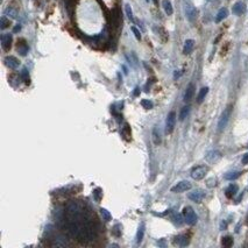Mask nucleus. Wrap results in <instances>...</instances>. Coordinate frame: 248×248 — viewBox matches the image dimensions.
<instances>
[{
	"label": "nucleus",
	"mask_w": 248,
	"mask_h": 248,
	"mask_svg": "<svg viewBox=\"0 0 248 248\" xmlns=\"http://www.w3.org/2000/svg\"><path fill=\"white\" fill-rule=\"evenodd\" d=\"M184 11H185V15H186L188 20H189L190 22H194V20L197 19V14H198V12H197L196 7H194L192 4H190V2H185V5H184Z\"/></svg>",
	"instance_id": "2"
},
{
	"label": "nucleus",
	"mask_w": 248,
	"mask_h": 248,
	"mask_svg": "<svg viewBox=\"0 0 248 248\" xmlns=\"http://www.w3.org/2000/svg\"><path fill=\"white\" fill-rule=\"evenodd\" d=\"M232 12H233V14H235V15H242V14L246 12V5H245V2L238 1L237 4H234V6H233V8H232Z\"/></svg>",
	"instance_id": "11"
},
{
	"label": "nucleus",
	"mask_w": 248,
	"mask_h": 248,
	"mask_svg": "<svg viewBox=\"0 0 248 248\" xmlns=\"http://www.w3.org/2000/svg\"><path fill=\"white\" fill-rule=\"evenodd\" d=\"M175 244L183 247V246H186L189 244V239L186 235H178V237L175 238Z\"/></svg>",
	"instance_id": "20"
},
{
	"label": "nucleus",
	"mask_w": 248,
	"mask_h": 248,
	"mask_svg": "<svg viewBox=\"0 0 248 248\" xmlns=\"http://www.w3.org/2000/svg\"><path fill=\"white\" fill-rule=\"evenodd\" d=\"M216 182H217L216 178H211V179H209V181H207V186H210V188L216 186V184H217Z\"/></svg>",
	"instance_id": "35"
},
{
	"label": "nucleus",
	"mask_w": 248,
	"mask_h": 248,
	"mask_svg": "<svg viewBox=\"0 0 248 248\" xmlns=\"http://www.w3.org/2000/svg\"><path fill=\"white\" fill-rule=\"evenodd\" d=\"M221 244H223V246H224V247H231V246L233 245V238L229 237V235H227V237H224V238H223V241H221Z\"/></svg>",
	"instance_id": "26"
},
{
	"label": "nucleus",
	"mask_w": 248,
	"mask_h": 248,
	"mask_svg": "<svg viewBox=\"0 0 248 248\" xmlns=\"http://www.w3.org/2000/svg\"><path fill=\"white\" fill-rule=\"evenodd\" d=\"M238 190H239V188H238L237 184H229L225 190V194H226L227 198H232L238 192Z\"/></svg>",
	"instance_id": "15"
},
{
	"label": "nucleus",
	"mask_w": 248,
	"mask_h": 248,
	"mask_svg": "<svg viewBox=\"0 0 248 248\" xmlns=\"http://www.w3.org/2000/svg\"><path fill=\"white\" fill-rule=\"evenodd\" d=\"M240 175H241L240 171H231V173H227L225 175V178L227 181H234V179H237L238 177H240Z\"/></svg>",
	"instance_id": "25"
},
{
	"label": "nucleus",
	"mask_w": 248,
	"mask_h": 248,
	"mask_svg": "<svg viewBox=\"0 0 248 248\" xmlns=\"http://www.w3.org/2000/svg\"><path fill=\"white\" fill-rule=\"evenodd\" d=\"M99 211H100V214H101V217H103V219H104L105 221H109V220H111V218H112V216H111V213L108 212L106 209H100Z\"/></svg>",
	"instance_id": "29"
},
{
	"label": "nucleus",
	"mask_w": 248,
	"mask_h": 248,
	"mask_svg": "<svg viewBox=\"0 0 248 248\" xmlns=\"http://www.w3.org/2000/svg\"><path fill=\"white\" fill-rule=\"evenodd\" d=\"M194 40H191V39L186 40V41L184 42L183 54L184 55L191 54V53H192V50H194Z\"/></svg>",
	"instance_id": "13"
},
{
	"label": "nucleus",
	"mask_w": 248,
	"mask_h": 248,
	"mask_svg": "<svg viewBox=\"0 0 248 248\" xmlns=\"http://www.w3.org/2000/svg\"><path fill=\"white\" fill-rule=\"evenodd\" d=\"M4 61H5V64L7 65L10 69H18L19 65H20V61L14 56H6Z\"/></svg>",
	"instance_id": "10"
},
{
	"label": "nucleus",
	"mask_w": 248,
	"mask_h": 248,
	"mask_svg": "<svg viewBox=\"0 0 248 248\" xmlns=\"http://www.w3.org/2000/svg\"><path fill=\"white\" fill-rule=\"evenodd\" d=\"M141 105H142V107L146 108V109H150L154 106V104L151 103L149 99H142L141 100Z\"/></svg>",
	"instance_id": "31"
},
{
	"label": "nucleus",
	"mask_w": 248,
	"mask_h": 248,
	"mask_svg": "<svg viewBox=\"0 0 248 248\" xmlns=\"http://www.w3.org/2000/svg\"><path fill=\"white\" fill-rule=\"evenodd\" d=\"M221 159V153L219 150H211L209 151L205 156V160L209 163H216Z\"/></svg>",
	"instance_id": "8"
},
{
	"label": "nucleus",
	"mask_w": 248,
	"mask_h": 248,
	"mask_svg": "<svg viewBox=\"0 0 248 248\" xmlns=\"http://www.w3.org/2000/svg\"><path fill=\"white\" fill-rule=\"evenodd\" d=\"M10 25H11V21H10L6 16H2V18L0 19V28H1V29H6L7 27H10Z\"/></svg>",
	"instance_id": "27"
},
{
	"label": "nucleus",
	"mask_w": 248,
	"mask_h": 248,
	"mask_svg": "<svg viewBox=\"0 0 248 248\" xmlns=\"http://www.w3.org/2000/svg\"><path fill=\"white\" fill-rule=\"evenodd\" d=\"M227 15H228V10L227 8H221L220 11L217 13L216 15V22L217 23H219V22H221L224 19H226Z\"/></svg>",
	"instance_id": "18"
},
{
	"label": "nucleus",
	"mask_w": 248,
	"mask_h": 248,
	"mask_svg": "<svg viewBox=\"0 0 248 248\" xmlns=\"http://www.w3.org/2000/svg\"><path fill=\"white\" fill-rule=\"evenodd\" d=\"M29 48H28V44L25 42V40H20L18 41V51L21 56H26L28 53Z\"/></svg>",
	"instance_id": "14"
},
{
	"label": "nucleus",
	"mask_w": 248,
	"mask_h": 248,
	"mask_svg": "<svg viewBox=\"0 0 248 248\" xmlns=\"http://www.w3.org/2000/svg\"><path fill=\"white\" fill-rule=\"evenodd\" d=\"M22 78H23L25 80H28L29 76H28V71H27V69H23V70H22Z\"/></svg>",
	"instance_id": "36"
},
{
	"label": "nucleus",
	"mask_w": 248,
	"mask_h": 248,
	"mask_svg": "<svg viewBox=\"0 0 248 248\" xmlns=\"http://www.w3.org/2000/svg\"><path fill=\"white\" fill-rule=\"evenodd\" d=\"M162 6H163V10L164 12L167 13V15H173L174 13V8H173V5L169 0H163L162 1Z\"/></svg>",
	"instance_id": "16"
},
{
	"label": "nucleus",
	"mask_w": 248,
	"mask_h": 248,
	"mask_svg": "<svg viewBox=\"0 0 248 248\" xmlns=\"http://www.w3.org/2000/svg\"><path fill=\"white\" fill-rule=\"evenodd\" d=\"M247 219H248V217H247Z\"/></svg>",
	"instance_id": "43"
},
{
	"label": "nucleus",
	"mask_w": 248,
	"mask_h": 248,
	"mask_svg": "<svg viewBox=\"0 0 248 248\" xmlns=\"http://www.w3.org/2000/svg\"><path fill=\"white\" fill-rule=\"evenodd\" d=\"M121 134H122V136L126 139V140H130V127L128 126V124H125L124 125V127L121 128Z\"/></svg>",
	"instance_id": "24"
},
{
	"label": "nucleus",
	"mask_w": 248,
	"mask_h": 248,
	"mask_svg": "<svg viewBox=\"0 0 248 248\" xmlns=\"http://www.w3.org/2000/svg\"><path fill=\"white\" fill-rule=\"evenodd\" d=\"M206 173H207V168L204 167V165H199V167H196V168L192 169L191 177L194 179H196V181H200V179H203L206 176Z\"/></svg>",
	"instance_id": "4"
},
{
	"label": "nucleus",
	"mask_w": 248,
	"mask_h": 248,
	"mask_svg": "<svg viewBox=\"0 0 248 248\" xmlns=\"http://www.w3.org/2000/svg\"><path fill=\"white\" fill-rule=\"evenodd\" d=\"M139 93H140V89L139 87H135L134 89V96L136 97V96H139Z\"/></svg>",
	"instance_id": "39"
},
{
	"label": "nucleus",
	"mask_w": 248,
	"mask_h": 248,
	"mask_svg": "<svg viewBox=\"0 0 248 248\" xmlns=\"http://www.w3.org/2000/svg\"><path fill=\"white\" fill-rule=\"evenodd\" d=\"M130 29H132V32H133V34H134V36L136 37V40H139L140 41L141 40V33H140V31L135 27V26H132L130 27Z\"/></svg>",
	"instance_id": "33"
},
{
	"label": "nucleus",
	"mask_w": 248,
	"mask_h": 248,
	"mask_svg": "<svg viewBox=\"0 0 248 248\" xmlns=\"http://www.w3.org/2000/svg\"><path fill=\"white\" fill-rule=\"evenodd\" d=\"M153 1H154V4H155V5H157V4H159V0H153Z\"/></svg>",
	"instance_id": "40"
},
{
	"label": "nucleus",
	"mask_w": 248,
	"mask_h": 248,
	"mask_svg": "<svg viewBox=\"0 0 248 248\" xmlns=\"http://www.w3.org/2000/svg\"><path fill=\"white\" fill-rule=\"evenodd\" d=\"M93 196H95V199H96L97 202H99V200L101 199V196H103L101 190H100V189H96L95 192H93Z\"/></svg>",
	"instance_id": "34"
},
{
	"label": "nucleus",
	"mask_w": 248,
	"mask_h": 248,
	"mask_svg": "<svg viewBox=\"0 0 248 248\" xmlns=\"http://www.w3.org/2000/svg\"><path fill=\"white\" fill-rule=\"evenodd\" d=\"M51 246L53 247H66V246H69V242L65 240L64 238H57L54 240Z\"/></svg>",
	"instance_id": "19"
},
{
	"label": "nucleus",
	"mask_w": 248,
	"mask_h": 248,
	"mask_svg": "<svg viewBox=\"0 0 248 248\" xmlns=\"http://www.w3.org/2000/svg\"><path fill=\"white\" fill-rule=\"evenodd\" d=\"M207 92H209V87H203L200 91H199V93H198V97H197V103L198 104H200L203 100L205 99V97H206V95H207Z\"/></svg>",
	"instance_id": "23"
},
{
	"label": "nucleus",
	"mask_w": 248,
	"mask_h": 248,
	"mask_svg": "<svg viewBox=\"0 0 248 248\" xmlns=\"http://www.w3.org/2000/svg\"><path fill=\"white\" fill-rule=\"evenodd\" d=\"M183 218L188 225H194L197 223V219H198L194 209L190 207V206H186L183 209Z\"/></svg>",
	"instance_id": "1"
},
{
	"label": "nucleus",
	"mask_w": 248,
	"mask_h": 248,
	"mask_svg": "<svg viewBox=\"0 0 248 248\" xmlns=\"http://www.w3.org/2000/svg\"><path fill=\"white\" fill-rule=\"evenodd\" d=\"M229 117H231V109H229V108H226V109L221 113V115H220V118H219V121H218V130H225V127L227 126V122H228V120H229Z\"/></svg>",
	"instance_id": "5"
},
{
	"label": "nucleus",
	"mask_w": 248,
	"mask_h": 248,
	"mask_svg": "<svg viewBox=\"0 0 248 248\" xmlns=\"http://www.w3.org/2000/svg\"><path fill=\"white\" fill-rule=\"evenodd\" d=\"M207 1H214V0H207Z\"/></svg>",
	"instance_id": "41"
},
{
	"label": "nucleus",
	"mask_w": 248,
	"mask_h": 248,
	"mask_svg": "<svg viewBox=\"0 0 248 248\" xmlns=\"http://www.w3.org/2000/svg\"><path fill=\"white\" fill-rule=\"evenodd\" d=\"M143 235H144V223H141L140 226H139V229H138V233H136V242L138 244L142 242Z\"/></svg>",
	"instance_id": "21"
},
{
	"label": "nucleus",
	"mask_w": 248,
	"mask_h": 248,
	"mask_svg": "<svg viewBox=\"0 0 248 248\" xmlns=\"http://www.w3.org/2000/svg\"><path fill=\"white\" fill-rule=\"evenodd\" d=\"M189 198L194 203H200L205 198V192L203 190H194L189 194Z\"/></svg>",
	"instance_id": "9"
},
{
	"label": "nucleus",
	"mask_w": 248,
	"mask_h": 248,
	"mask_svg": "<svg viewBox=\"0 0 248 248\" xmlns=\"http://www.w3.org/2000/svg\"><path fill=\"white\" fill-rule=\"evenodd\" d=\"M151 136H153V142H154V144L159 146V144L161 143V134H160V130H159L157 127H154L153 133H151Z\"/></svg>",
	"instance_id": "17"
},
{
	"label": "nucleus",
	"mask_w": 248,
	"mask_h": 248,
	"mask_svg": "<svg viewBox=\"0 0 248 248\" xmlns=\"http://www.w3.org/2000/svg\"><path fill=\"white\" fill-rule=\"evenodd\" d=\"M175 125H176V113L171 111L168 117H167V122H165V133L167 134H171L175 128Z\"/></svg>",
	"instance_id": "3"
},
{
	"label": "nucleus",
	"mask_w": 248,
	"mask_h": 248,
	"mask_svg": "<svg viewBox=\"0 0 248 248\" xmlns=\"http://www.w3.org/2000/svg\"><path fill=\"white\" fill-rule=\"evenodd\" d=\"M191 186L192 185H191L190 182H188V181H181V182H178V183L176 184L175 186L171 188V191L173 192H176V194H181V192H185V191L190 190Z\"/></svg>",
	"instance_id": "6"
},
{
	"label": "nucleus",
	"mask_w": 248,
	"mask_h": 248,
	"mask_svg": "<svg viewBox=\"0 0 248 248\" xmlns=\"http://www.w3.org/2000/svg\"><path fill=\"white\" fill-rule=\"evenodd\" d=\"M125 11H126V14H127V18L132 22H134V16H133V12H132V7H130V4H126L125 5Z\"/></svg>",
	"instance_id": "30"
},
{
	"label": "nucleus",
	"mask_w": 248,
	"mask_h": 248,
	"mask_svg": "<svg viewBox=\"0 0 248 248\" xmlns=\"http://www.w3.org/2000/svg\"><path fill=\"white\" fill-rule=\"evenodd\" d=\"M5 14H6L7 16L12 18V19H16V18H18V11H16L15 8L11 7V6H8V7L5 10Z\"/></svg>",
	"instance_id": "22"
},
{
	"label": "nucleus",
	"mask_w": 248,
	"mask_h": 248,
	"mask_svg": "<svg viewBox=\"0 0 248 248\" xmlns=\"http://www.w3.org/2000/svg\"><path fill=\"white\" fill-rule=\"evenodd\" d=\"M146 1H147V2H148V1H149V0H146Z\"/></svg>",
	"instance_id": "42"
},
{
	"label": "nucleus",
	"mask_w": 248,
	"mask_h": 248,
	"mask_svg": "<svg viewBox=\"0 0 248 248\" xmlns=\"http://www.w3.org/2000/svg\"><path fill=\"white\" fill-rule=\"evenodd\" d=\"M21 31V25H16L14 28H13V33H19Z\"/></svg>",
	"instance_id": "38"
},
{
	"label": "nucleus",
	"mask_w": 248,
	"mask_h": 248,
	"mask_svg": "<svg viewBox=\"0 0 248 248\" xmlns=\"http://www.w3.org/2000/svg\"><path fill=\"white\" fill-rule=\"evenodd\" d=\"M247 147H248V146H247Z\"/></svg>",
	"instance_id": "44"
},
{
	"label": "nucleus",
	"mask_w": 248,
	"mask_h": 248,
	"mask_svg": "<svg viewBox=\"0 0 248 248\" xmlns=\"http://www.w3.org/2000/svg\"><path fill=\"white\" fill-rule=\"evenodd\" d=\"M189 112H190V106H184L181 109V112H179V120H184V119L188 117Z\"/></svg>",
	"instance_id": "28"
},
{
	"label": "nucleus",
	"mask_w": 248,
	"mask_h": 248,
	"mask_svg": "<svg viewBox=\"0 0 248 248\" xmlns=\"http://www.w3.org/2000/svg\"><path fill=\"white\" fill-rule=\"evenodd\" d=\"M194 85L192 83H190L188 85V87H186V90H185V93H184V101H190L192 99V97H194Z\"/></svg>",
	"instance_id": "12"
},
{
	"label": "nucleus",
	"mask_w": 248,
	"mask_h": 248,
	"mask_svg": "<svg viewBox=\"0 0 248 248\" xmlns=\"http://www.w3.org/2000/svg\"><path fill=\"white\" fill-rule=\"evenodd\" d=\"M174 219V223L176 224V225H181L182 223H183V218H182V216L181 214H177V213H175L173 217Z\"/></svg>",
	"instance_id": "32"
},
{
	"label": "nucleus",
	"mask_w": 248,
	"mask_h": 248,
	"mask_svg": "<svg viewBox=\"0 0 248 248\" xmlns=\"http://www.w3.org/2000/svg\"><path fill=\"white\" fill-rule=\"evenodd\" d=\"M241 162H242V164H248V153L244 155V157H242Z\"/></svg>",
	"instance_id": "37"
},
{
	"label": "nucleus",
	"mask_w": 248,
	"mask_h": 248,
	"mask_svg": "<svg viewBox=\"0 0 248 248\" xmlns=\"http://www.w3.org/2000/svg\"><path fill=\"white\" fill-rule=\"evenodd\" d=\"M12 41H13V37H12V34L10 33H6V34H2L1 35V47L5 51H8L12 47Z\"/></svg>",
	"instance_id": "7"
}]
</instances>
